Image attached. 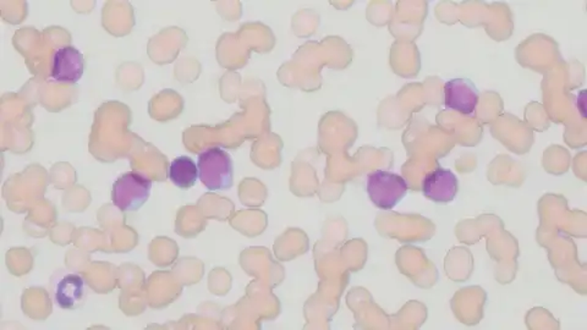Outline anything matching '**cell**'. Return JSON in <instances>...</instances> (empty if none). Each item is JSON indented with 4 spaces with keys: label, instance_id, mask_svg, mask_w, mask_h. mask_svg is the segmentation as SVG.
<instances>
[{
    "label": "cell",
    "instance_id": "7a4b0ae2",
    "mask_svg": "<svg viewBox=\"0 0 587 330\" xmlns=\"http://www.w3.org/2000/svg\"><path fill=\"white\" fill-rule=\"evenodd\" d=\"M152 180L143 174L129 172L115 180L112 201L122 212H136L150 198Z\"/></svg>",
    "mask_w": 587,
    "mask_h": 330
},
{
    "label": "cell",
    "instance_id": "5b68a950",
    "mask_svg": "<svg viewBox=\"0 0 587 330\" xmlns=\"http://www.w3.org/2000/svg\"><path fill=\"white\" fill-rule=\"evenodd\" d=\"M445 107L464 115L474 114L478 103V90L471 80L458 78L444 86Z\"/></svg>",
    "mask_w": 587,
    "mask_h": 330
},
{
    "label": "cell",
    "instance_id": "277c9868",
    "mask_svg": "<svg viewBox=\"0 0 587 330\" xmlns=\"http://www.w3.org/2000/svg\"><path fill=\"white\" fill-rule=\"evenodd\" d=\"M85 71V59L79 49L71 46L61 47L53 56L50 76L56 82L76 83Z\"/></svg>",
    "mask_w": 587,
    "mask_h": 330
},
{
    "label": "cell",
    "instance_id": "3957f363",
    "mask_svg": "<svg viewBox=\"0 0 587 330\" xmlns=\"http://www.w3.org/2000/svg\"><path fill=\"white\" fill-rule=\"evenodd\" d=\"M407 192V181L397 174L377 170L368 177V197L379 209H393Z\"/></svg>",
    "mask_w": 587,
    "mask_h": 330
},
{
    "label": "cell",
    "instance_id": "6da1fadb",
    "mask_svg": "<svg viewBox=\"0 0 587 330\" xmlns=\"http://www.w3.org/2000/svg\"><path fill=\"white\" fill-rule=\"evenodd\" d=\"M197 168L198 179L209 191H226L233 186V161L230 154L222 148H208L201 152Z\"/></svg>",
    "mask_w": 587,
    "mask_h": 330
},
{
    "label": "cell",
    "instance_id": "52a82bcc",
    "mask_svg": "<svg viewBox=\"0 0 587 330\" xmlns=\"http://www.w3.org/2000/svg\"><path fill=\"white\" fill-rule=\"evenodd\" d=\"M85 296V279L78 273L64 274L54 284V301L63 310H76V308L81 306Z\"/></svg>",
    "mask_w": 587,
    "mask_h": 330
},
{
    "label": "cell",
    "instance_id": "8992f818",
    "mask_svg": "<svg viewBox=\"0 0 587 330\" xmlns=\"http://www.w3.org/2000/svg\"><path fill=\"white\" fill-rule=\"evenodd\" d=\"M458 179L451 170L438 168L427 174L422 183V192L427 198L436 203H449L458 194Z\"/></svg>",
    "mask_w": 587,
    "mask_h": 330
},
{
    "label": "cell",
    "instance_id": "ba28073f",
    "mask_svg": "<svg viewBox=\"0 0 587 330\" xmlns=\"http://www.w3.org/2000/svg\"><path fill=\"white\" fill-rule=\"evenodd\" d=\"M168 176L170 181L176 187L188 190L196 184L198 179V168L194 159L181 155L174 159L169 166Z\"/></svg>",
    "mask_w": 587,
    "mask_h": 330
}]
</instances>
